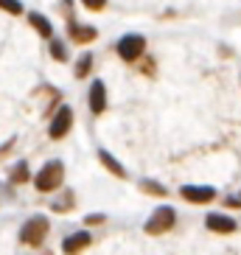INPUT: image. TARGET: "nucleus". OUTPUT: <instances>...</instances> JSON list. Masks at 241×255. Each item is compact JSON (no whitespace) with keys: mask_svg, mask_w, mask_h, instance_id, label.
I'll return each instance as SVG.
<instances>
[{"mask_svg":"<svg viewBox=\"0 0 241 255\" xmlns=\"http://www.w3.org/2000/svg\"><path fill=\"white\" fill-rule=\"evenodd\" d=\"M0 11H8V14H23V3H20V0H0Z\"/></svg>","mask_w":241,"mask_h":255,"instance_id":"a211bd4d","label":"nucleus"},{"mask_svg":"<svg viewBox=\"0 0 241 255\" xmlns=\"http://www.w3.org/2000/svg\"><path fill=\"white\" fill-rule=\"evenodd\" d=\"M98 160H101V163H104V168H107V171H113L115 177H120V180L126 177V168H123V165L118 163V157H115V154H110L107 149H98Z\"/></svg>","mask_w":241,"mask_h":255,"instance_id":"f8f14e48","label":"nucleus"},{"mask_svg":"<svg viewBox=\"0 0 241 255\" xmlns=\"http://www.w3.org/2000/svg\"><path fill=\"white\" fill-rule=\"evenodd\" d=\"M6 149H11V143H6V146H0V154H3Z\"/></svg>","mask_w":241,"mask_h":255,"instance_id":"4be33fe9","label":"nucleus"},{"mask_svg":"<svg viewBox=\"0 0 241 255\" xmlns=\"http://www.w3.org/2000/svg\"><path fill=\"white\" fill-rule=\"evenodd\" d=\"M180 196L188 199V202H194V205H208L216 199V188L213 185H182Z\"/></svg>","mask_w":241,"mask_h":255,"instance_id":"423d86ee","label":"nucleus"},{"mask_svg":"<svg viewBox=\"0 0 241 255\" xmlns=\"http://www.w3.org/2000/svg\"><path fill=\"white\" fill-rule=\"evenodd\" d=\"M140 188H143L146 194H154V196H166V185H160L157 180H140Z\"/></svg>","mask_w":241,"mask_h":255,"instance_id":"dca6fc26","label":"nucleus"},{"mask_svg":"<svg viewBox=\"0 0 241 255\" xmlns=\"http://www.w3.org/2000/svg\"><path fill=\"white\" fill-rule=\"evenodd\" d=\"M65 185V165L62 160H48L37 174H34V188L39 194H53Z\"/></svg>","mask_w":241,"mask_h":255,"instance_id":"f257e3e1","label":"nucleus"},{"mask_svg":"<svg viewBox=\"0 0 241 255\" xmlns=\"http://www.w3.org/2000/svg\"><path fill=\"white\" fill-rule=\"evenodd\" d=\"M70 129H73V107L62 104L48 124V135H51V140H62L70 135Z\"/></svg>","mask_w":241,"mask_h":255,"instance_id":"39448f33","label":"nucleus"},{"mask_svg":"<svg viewBox=\"0 0 241 255\" xmlns=\"http://www.w3.org/2000/svg\"><path fill=\"white\" fill-rule=\"evenodd\" d=\"M48 230H51V222L42 213H34L31 219H25L23 227H20V241L31 244V247H39L42 241L48 239Z\"/></svg>","mask_w":241,"mask_h":255,"instance_id":"f03ea898","label":"nucleus"},{"mask_svg":"<svg viewBox=\"0 0 241 255\" xmlns=\"http://www.w3.org/2000/svg\"><path fill=\"white\" fill-rule=\"evenodd\" d=\"M174 225H177V210L168 208V205H160V208H154V213L146 219L143 230L149 233V236H160V233L171 230Z\"/></svg>","mask_w":241,"mask_h":255,"instance_id":"7ed1b4c3","label":"nucleus"},{"mask_svg":"<svg viewBox=\"0 0 241 255\" xmlns=\"http://www.w3.org/2000/svg\"><path fill=\"white\" fill-rule=\"evenodd\" d=\"M205 227H208V230H213V233L227 236V233L239 230V222H236L233 216H227V213H208V216H205Z\"/></svg>","mask_w":241,"mask_h":255,"instance_id":"6e6552de","label":"nucleus"},{"mask_svg":"<svg viewBox=\"0 0 241 255\" xmlns=\"http://www.w3.org/2000/svg\"><path fill=\"white\" fill-rule=\"evenodd\" d=\"M68 37L73 39L76 45H87V42H93V39L98 37V31L93 28V25H84V23L70 20V23H68Z\"/></svg>","mask_w":241,"mask_h":255,"instance_id":"1a4fd4ad","label":"nucleus"},{"mask_svg":"<svg viewBox=\"0 0 241 255\" xmlns=\"http://www.w3.org/2000/svg\"><path fill=\"white\" fill-rule=\"evenodd\" d=\"M115 53L123 62H137L146 53V37H140V34H123L115 42Z\"/></svg>","mask_w":241,"mask_h":255,"instance_id":"20e7f679","label":"nucleus"},{"mask_svg":"<svg viewBox=\"0 0 241 255\" xmlns=\"http://www.w3.org/2000/svg\"><path fill=\"white\" fill-rule=\"evenodd\" d=\"M48 51H51V56L56 62H68V45L62 42V39L51 37V42H48Z\"/></svg>","mask_w":241,"mask_h":255,"instance_id":"4468645a","label":"nucleus"},{"mask_svg":"<svg viewBox=\"0 0 241 255\" xmlns=\"http://www.w3.org/2000/svg\"><path fill=\"white\" fill-rule=\"evenodd\" d=\"M73 191H65V196L62 199H53V210H59V213H65V210H70V205H73Z\"/></svg>","mask_w":241,"mask_h":255,"instance_id":"f3484780","label":"nucleus"},{"mask_svg":"<svg viewBox=\"0 0 241 255\" xmlns=\"http://www.w3.org/2000/svg\"><path fill=\"white\" fill-rule=\"evenodd\" d=\"M84 8H90V11H101L107 6V0H82Z\"/></svg>","mask_w":241,"mask_h":255,"instance_id":"6ab92c4d","label":"nucleus"},{"mask_svg":"<svg viewBox=\"0 0 241 255\" xmlns=\"http://www.w3.org/2000/svg\"><path fill=\"white\" fill-rule=\"evenodd\" d=\"M28 23H31V28H37L39 37H45V39L53 37V23L48 20L45 14H39V11H31V14H28Z\"/></svg>","mask_w":241,"mask_h":255,"instance_id":"9b49d317","label":"nucleus"},{"mask_svg":"<svg viewBox=\"0 0 241 255\" xmlns=\"http://www.w3.org/2000/svg\"><path fill=\"white\" fill-rule=\"evenodd\" d=\"M225 205H227V208H241V196H227Z\"/></svg>","mask_w":241,"mask_h":255,"instance_id":"412c9836","label":"nucleus"},{"mask_svg":"<svg viewBox=\"0 0 241 255\" xmlns=\"http://www.w3.org/2000/svg\"><path fill=\"white\" fill-rule=\"evenodd\" d=\"M8 180H11V182H28V180H31L28 163H25V160H20V163H17V168H14L11 174H8Z\"/></svg>","mask_w":241,"mask_h":255,"instance_id":"2eb2a0df","label":"nucleus"},{"mask_svg":"<svg viewBox=\"0 0 241 255\" xmlns=\"http://www.w3.org/2000/svg\"><path fill=\"white\" fill-rule=\"evenodd\" d=\"M84 222H87V225H101V222H104V213H90Z\"/></svg>","mask_w":241,"mask_h":255,"instance_id":"aec40b11","label":"nucleus"},{"mask_svg":"<svg viewBox=\"0 0 241 255\" xmlns=\"http://www.w3.org/2000/svg\"><path fill=\"white\" fill-rule=\"evenodd\" d=\"M87 104H90V113L101 115L107 110V84L101 82V79H93L90 82V90H87Z\"/></svg>","mask_w":241,"mask_h":255,"instance_id":"0eeeda50","label":"nucleus"},{"mask_svg":"<svg viewBox=\"0 0 241 255\" xmlns=\"http://www.w3.org/2000/svg\"><path fill=\"white\" fill-rule=\"evenodd\" d=\"M90 244H93L90 233L87 230H76V233H70V236L62 239V253H79V250L90 247Z\"/></svg>","mask_w":241,"mask_h":255,"instance_id":"9d476101","label":"nucleus"},{"mask_svg":"<svg viewBox=\"0 0 241 255\" xmlns=\"http://www.w3.org/2000/svg\"><path fill=\"white\" fill-rule=\"evenodd\" d=\"M90 70H93V53H90V51H84L82 56L76 59L73 73H76V79H84V76H90Z\"/></svg>","mask_w":241,"mask_h":255,"instance_id":"ddd939ff","label":"nucleus"}]
</instances>
